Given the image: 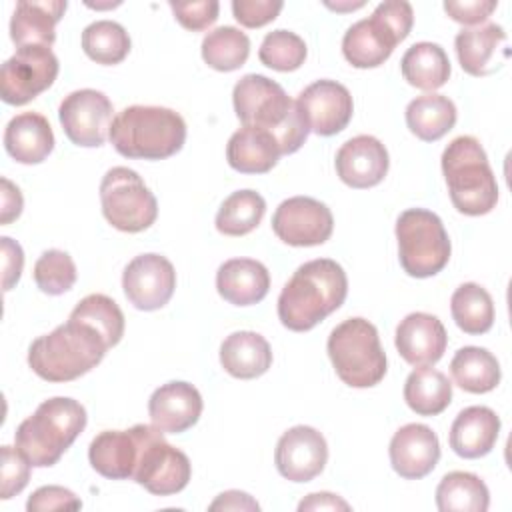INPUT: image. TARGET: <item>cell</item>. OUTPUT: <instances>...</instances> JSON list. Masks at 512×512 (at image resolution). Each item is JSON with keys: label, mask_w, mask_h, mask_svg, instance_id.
I'll list each match as a JSON object with an SVG mask.
<instances>
[{"label": "cell", "mask_w": 512, "mask_h": 512, "mask_svg": "<svg viewBox=\"0 0 512 512\" xmlns=\"http://www.w3.org/2000/svg\"><path fill=\"white\" fill-rule=\"evenodd\" d=\"M220 364L230 376L252 380L268 372L272 366V348L258 332H232L220 344Z\"/></svg>", "instance_id": "29"}, {"label": "cell", "mask_w": 512, "mask_h": 512, "mask_svg": "<svg viewBox=\"0 0 512 512\" xmlns=\"http://www.w3.org/2000/svg\"><path fill=\"white\" fill-rule=\"evenodd\" d=\"M348 294L344 268L332 258H316L296 268L278 296V318L292 332H308L338 310Z\"/></svg>", "instance_id": "1"}, {"label": "cell", "mask_w": 512, "mask_h": 512, "mask_svg": "<svg viewBox=\"0 0 512 512\" xmlns=\"http://www.w3.org/2000/svg\"><path fill=\"white\" fill-rule=\"evenodd\" d=\"M110 142L124 158L164 160L182 150L186 122L172 108L134 104L114 116Z\"/></svg>", "instance_id": "4"}, {"label": "cell", "mask_w": 512, "mask_h": 512, "mask_svg": "<svg viewBox=\"0 0 512 512\" xmlns=\"http://www.w3.org/2000/svg\"><path fill=\"white\" fill-rule=\"evenodd\" d=\"M280 144L268 130L242 126L236 130L226 146L228 164L242 174H266L280 160Z\"/></svg>", "instance_id": "28"}, {"label": "cell", "mask_w": 512, "mask_h": 512, "mask_svg": "<svg viewBox=\"0 0 512 512\" xmlns=\"http://www.w3.org/2000/svg\"><path fill=\"white\" fill-rule=\"evenodd\" d=\"M102 214L120 232H142L156 222L158 202L138 172L110 168L100 182Z\"/></svg>", "instance_id": "10"}, {"label": "cell", "mask_w": 512, "mask_h": 512, "mask_svg": "<svg viewBox=\"0 0 512 512\" xmlns=\"http://www.w3.org/2000/svg\"><path fill=\"white\" fill-rule=\"evenodd\" d=\"M192 476L188 456L164 440V432L146 424L140 458L132 480L150 494L170 496L184 490Z\"/></svg>", "instance_id": "11"}, {"label": "cell", "mask_w": 512, "mask_h": 512, "mask_svg": "<svg viewBox=\"0 0 512 512\" xmlns=\"http://www.w3.org/2000/svg\"><path fill=\"white\" fill-rule=\"evenodd\" d=\"M82 502L80 498L64 488V486H40L32 492V496L26 502L28 512H54V510H80Z\"/></svg>", "instance_id": "44"}, {"label": "cell", "mask_w": 512, "mask_h": 512, "mask_svg": "<svg viewBox=\"0 0 512 512\" xmlns=\"http://www.w3.org/2000/svg\"><path fill=\"white\" fill-rule=\"evenodd\" d=\"M396 350L412 366H434L446 350L444 324L426 312H412L396 328Z\"/></svg>", "instance_id": "23"}, {"label": "cell", "mask_w": 512, "mask_h": 512, "mask_svg": "<svg viewBox=\"0 0 512 512\" xmlns=\"http://www.w3.org/2000/svg\"><path fill=\"white\" fill-rule=\"evenodd\" d=\"M232 102L242 126L272 132L282 154H294L306 142L310 130L296 102L278 82L262 74H246L236 82Z\"/></svg>", "instance_id": "2"}, {"label": "cell", "mask_w": 512, "mask_h": 512, "mask_svg": "<svg viewBox=\"0 0 512 512\" xmlns=\"http://www.w3.org/2000/svg\"><path fill=\"white\" fill-rule=\"evenodd\" d=\"M24 200L22 194L18 190V186H14L8 178H2V224H10L12 220H16L22 212Z\"/></svg>", "instance_id": "48"}, {"label": "cell", "mask_w": 512, "mask_h": 512, "mask_svg": "<svg viewBox=\"0 0 512 512\" xmlns=\"http://www.w3.org/2000/svg\"><path fill=\"white\" fill-rule=\"evenodd\" d=\"M76 276V264L64 250H46L34 264V282L44 294L50 296L68 292L74 286Z\"/></svg>", "instance_id": "41"}, {"label": "cell", "mask_w": 512, "mask_h": 512, "mask_svg": "<svg viewBox=\"0 0 512 512\" xmlns=\"http://www.w3.org/2000/svg\"><path fill=\"white\" fill-rule=\"evenodd\" d=\"M82 50L90 60L104 66L120 64L130 52V36L114 20H96L82 32Z\"/></svg>", "instance_id": "38"}, {"label": "cell", "mask_w": 512, "mask_h": 512, "mask_svg": "<svg viewBox=\"0 0 512 512\" xmlns=\"http://www.w3.org/2000/svg\"><path fill=\"white\" fill-rule=\"evenodd\" d=\"M500 432V418L488 406H468L458 412L450 426V448L460 458H482L486 456Z\"/></svg>", "instance_id": "24"}, {"label": "cell", "mask_w": 512, "mask_h": 512, "mask_svg": "<svg viewBox=\"0 0 512 512\" xmlns=\"http://www.w3.org/2000/svg\"><path fill=\"white\" fill-rule=\"evenodd\" d=\"M58 70L60 64L50 46L16 48L0 70V98L12 106L28 104L54 84Z\"/></svg>", "instance_id": "12"}, {"label": "cell", "mask_w": 512, "mask_h": 512, "mask_svg": "<svg viewBox=\"0 0 512 512\" xmlns=\"http://www.w3.org/2000/svg\"><path fill=\"white\" fill-rule=\"evenodd\" d=\"M506 32L496 22L462 28L454 38L458 62L470 76H488L502 68L508 58Z\"/></svg>", "instance_id": "21"}, {"label": "cell", "mask_w": 512, "mask_h": 512, "mask_svg": "<svg viewBox=\"0 0 512 512\" xmlns=\"http://www.w3.org/2000/svg\"><path fill=\"white\" fill-rule=\"evenodd\" d=\"M210 510H254V512H258L260 506L250 494L240 492V490H228V492H222L210 504Z\"/></svg>", "instance_id": "49"}, {"label": "cell", "mask_w": 512, "mask_h": 512, "mask_svg": "<svg viewBox=\"0 0 512 512\" xmlns=\"http://www.w3.org/2000/svg\"><path fill=\"white\" fill-rule=\"evenodd\" d=\"M336 174L350 188H372L388 174V150L386 146L368 134L346 140L336 152Z\"/></svg>", "instance_id": "19"}, {"label": "cell", "mask_w": 512, "mask_h": 512, "mask_svg": "<svg viewBox=\"0 0 512 512\" xmlns=\"http://www.w3.org/2000/svg\"><path fill=\"white\" fill-rule=\"evenodd\" d=\"M440 512H486L490 506L488 486L472 472H448L436 488Z\"/></svg>", "instance_id": "34"}, {"label": "cell", "mask_w": 512, "mask_h": 512, "mask_svg": "<svg viewBox=\"0 0 512 512\" xmlns=\"http://www.w3.org/2000/svg\"><path fill=\"white\" fill-rule=\"evenodd\" d=\"M202 408L204 402L196 386L182 380L162 384L148 400L152 426L168 434H180L192 428L198 422Z\"/></svg>", "instance_id": "22"}, {"label": "cell", "mask_w": 512, "mask_h": 512, "mask_svg": "<svg viewBox=\"0 0 512 512\" xmlns=\"http://www.w3.org/2000/svg\"><path fill=\"white\" fill-rule=\"evenodd\" d=\"M250 54V38L234 26H218L202 40V60L218 70L232 72L246 64Z\"/></svg>", "instance_id": "36"}, {"label": "cell", "mask_w": 512, "mask_h": 512, "mask_svg": "<svg viewBox=\"0 0 512 512\" xmlns=\"http://www.w3.org/2000/svg\"><path fill=\"white\" fill-rule=\"evenodd\" d=\"M146 424L128 430H104L88 446L90 466L108 480H128L134 476Z\"/></svg>", "instance_id": "18"}, {"label": "cell", "mask_w": 512, "mask_h": 512, "mask_svg": "<svg viewBox=\"0 0 512 512\" xmlns=\"http://www.w3.org/2000/svg\"><path fill=\"white\" fill-rule=\"evenodd\" d=\"M306 54L308 48L304 40L296 32L284 28L268 32L258 50L260 62L278 72L298 70L304 64Z\"/></svg>", "instance_id": "40"}, {"label": "cell", "mask_w": 512, "mask_h": 512, "mask_svg": "<svg viewBox=\"0 0 512 512\" xmlns=\"http://www.w3.org/2000/svg\"><path fill=\"white\" fill-rule=\"evenodd\" d=\"M72 320L90 324L106 340L108 348L116 346L124 336V314L120 306L106 294H88L70 312Z\"/></svg>", "instance_id": "39"}, {"label": "cell", "mask_w": 512, "mask_h": 512, "mask_svg": "<svg viewBox=\"0 0 512 512\" xmlns=\"http://www.w3.org/2000/svg\"><path fill=\"white\" fill-rule=\"evenodd\" d=\"M450 312L456 326L472 336L486 334L494 324L492 296L476 282H464L454 290Z\"/></svg>", "instance_id": "35"}, {"label": "cell", "mask_w": 512, "mask_h": 512, "mask_svg": "<svg viewBox=\"0 0 512 512\" xmlns=\"http://www.w3.org/2000/svg\"><path fill=\"white\" fill-rule=\"evenodd\" d=\"M328 460V444L312 426H292L286 430L274 450V464L290 482H310L316 478Z\"/></svg>", "instance_id": "17"}, {"label": "cell", "mask_w": 512, "mask_h": 512, "mask_svg": "<svg viewBox=\"0 0 512 512\" xmlns=\"http://www.w3.org/2000/svg\"><path fill=\"white\" fill-rule=\"evenodd\" d=\"M456 124V106L444 94H422L406 106V126L410 132L424 140L436 142L448 134Z\"/></svg>", "instance_id": "31"}, {"label": "cell", "mask_w": 512, "mask_h": 512, "mask_svg": "<svg viewBox=\"0 0 512 512\" xmlns=\"http://www.w3.org/2000/svg\"><path fill=\"white\" fill-rule=\"evenodd\" d=\"M404 400L416 414L436 416L450 406L452 384L440 370L422 366L408 374L404 384Z\"/></svg>", "instance_id": "33"}, {"label": "cell", "mask_w": 512, "mask_h": 512, "mask_svg": "<svg viewBox=\"0 0 512 512\" xmlns=\"http://www.w3.org/2000/svg\"><path fill=\"white\" fill-rule=\"evenodd\" d=\"M450 372L454 382L470 394H486L500 384V362L496 356L480 346L460 348L452 362Z\"/></svg>", "instance_id": "32"}, {"label": "cell", "mask_w": 512, "mask_h": 512, "mask_svg": "<svg viewBox=\"0 0 512 512\" xmlns=\"http://www.w3.org/2000/svg\"><path fill=\"white\" fill-rule=\"evenodd\" d=\"M106 350L108 344L96 328L68 318L30 344L28 366L46 382H70L96 368Z\"/></svg>", "instance_id": "3"}, {"label": "cell", "mask_w": 512, "mask_h": 512, "mask_svg": "<svg viewBox=\"0 0 512 512\" xmlns=\"http://www.w3.org/2000/svg\"><path fill=\"white\" fill-rule=\"evenodd\" d=\"M272 230L288 246H318L332 236L334 218L324 202L310 196H292L278 204Z\"/></svg>", "instance_id": "14"}, {"label": "cell", "mask_w": 512, "mask_h": 512, "mask_svg": "<svg viewBox=\"0 0 512 512\" xmlns=\"http://www.w3.org/2000/svg\"><path fill=\"white\" fill-rule=\"evenodd\" d=\"M84 406L66 396L44 400L32 416L16 428V448L36 468L54 466L86 428Z\"/></svg>", "instance_id": "5"}, {"label": "cell", "mask_w": 512, "mask_h": 512, "mask_svg": "<svg viewBox=\"0 0 512 512\" xmlns=\"http://www.w3.org/2000/svg\"><path fill=\"white\" fill-rule=\"evenodd\" d=\"M282 6L284 4L280 0H234L232 14L242 26L260 28L272 22L280 14Z\"/></svg>", "instance_id": "45"}, {"label": "cell", "mask_w": 512, "mask_h": 512, "mask_svg": "<svg viewBox=\"0 0 512 512\" xmlns=\"http://www.w3.org/2000/svg\"><path fill=\"white\" fill-rule=\"evenodd\" d=\"M442 174L450 200L460 214L482 216L496 208V176L482 144L474 136H458L444 148Z\"/></svg>", "instance_id": "6"}, {"label": "cell", "mask_w": 512, "mask_h": 512, "mask_svg": "<svg viewBox=\"0 0 512 512\" xmlns=\"http://www.w3.org/2000/svg\"><path fill=\"white\" fill-rule=\"evenodd\" d=\"M176 288V270L162 254H140L122 272V290L128 302L144 312L166 306Z\"/></svg>", "instance_id": "15"}, {"label": "cell", "mask_w": 512, "mask_h": 512, "mask_svg": "<svg viewBox=\"0 0 512 512\" xmlns=\"http://www.w3.org/2000/svg\"><path fill=\"white\" fill-rule=\"evenodd\" d=\"M294 102L308 130L318 136H334L342 132L354 112L350 90L336 80L312 82Z\"/></svg>", "instance_id": "16"}, {"label": "cell", "mask_w": 512, "mask_h": 512, "mask_svg": "<svg viewBox=\"0 0 512 512\" xmlns=\"http://www.w3.org/2000/svg\"><path fill=\"white\" fill-rule=\"evenodd\" d=\"M30 468L32 464L28 462V458L12 446H2V488H0V496L4 500L16 496L18 492H22L30 480Z\"/></svg>", "instance_id": "42"}, {"label": "cell", "mask_w": 512, "mask_h": 512, "mask_svg": "<svg viewBox=\"0 0 512 512\" xmlns=\"http://www.w3.org/2000/svg\"><path fill=\"white\" fill-rule=\"evenodd\" d=\"M298 510L300 512H304V510H350V504L332 492H314V494H308L298 504Z\"/></svg>", "instance_id": "50"}, {"label": "cell", "mask_w": 512, "mask_h": 512, "mask_svg": "<svg viewBox=\"0 0 512 512\" xmlns=\"http://www.w3.org/2000/svg\"><path fill=\"white\" fill-rule=\"evenodd\" d=\"M112 102L108 96L94 88L70 92L58 108V120L64 134L76 146L96 148L110 138Z\"/></svg>", "instance_id": "13"}, {"label": "cell", "mask_w": 512, "mask_h": 512, "mask_svg": "<svg viewBox=\"0 0 512 512\" xmlns=\"http://www.w3.org/2000/svg\"><path fill=\"white\" fill-rule=\"evenodd\" d=\"M326 6L328 8H332V10H356V8H362L364 6V2H346V4H330V2H326Z\"/></svg>", "instance_id": "51"}, {"label": "cell", "mask_w": 512, "mask_h": 512, "mask_svg": "<svg viewBox=\"0 0 512 512\" xmlns=\"http://www.w3.org/2000/svg\"><path fill=\"white\" fill-rule=\"evenodd\" d=\"M400 266L408 276L430 278L450 260V238L438 214L408 208L396 220Z\"/></svg>", "instance_id": "9"}, {"label": "cell", "mask_w": 512, "mask_h": 512, "mask_svg": "<svg viewBox=\"0 0 512 512\" xmlns=\"http://www.w3.org/2000/svg\"><path fill=\"white\" fill-rule=\"evenodd\" d=\"M400 70L410 86L434 92L448 82L452 68L448 54L440 44L416 42L404 52Z\"/></svg>", "instance_id": "30"}, {"label": "cell", "mask_w": 512, "mask_h": 512, "mask_svg": "<svg viewBox=\"0 0 512 512\" xmlns=\"http://www.w3.org/2000/svg\"><path fill=\"white\" fill-rule=\"evenodd\" d=\"M170 8L174 12V18L180 22V26L192 32H200L212 26L220 12V4L216 0L170 2Z\"/></svg>", "instance_id": "43"}, {"label": "cell", "mask_w": 512, "mask_h": 512, "mask_svg": "<svg viewBox=\"0 0 512 512\" xmlns=\"http://www.w3.org/2000/svg\"><path fill=\"white\" fill-rule=\"evenodd\" d=\"M264 212L266 202L258 192L236 190L220 204L214 224L224 236H244L260 224Z\"/></svg>", "instance_id": "37"}, {"label": "cell", "mask_w": 512, "mask_h": 512, "mask_svg": "<svg viewBox=\"0 0 512 512\" xmlns=\"http://www.w3.org/2000/svg\"><path fill=\"white\" fill-rule=\"evenodd\" d=\"M390 464L406 480L428 476L440 460V442L436 432L426 424H406L390 440Z\"/></svg>", "instance_id": "20"}, {"label": "cell", "mask_w": 512, "mask_h": 512, "mask_svg": "<svg viewBox=\"0 0 512 512\" xmlns=\"http://www.w3.org/2000/svg\"><path fill=\"white\" fill-rule=\"evenodd\" d=\"M64 0H22L10 18V38L16 48L42 44L52 46L56 40V24L66 12Z\"/></svg>", "instance_id": "26"}, {"label": "cell", "mask_w": 512, "mask_h": 512, "mask_svg": "<svg viewBox=\"0 0 512 512\" xmlns=\"http://www.w3.org/2000/svg\"><path fill=\"white\" fill-rule=\"evenodd\" d=\"M4 148L20 164H40L54 150V132L38 112L16 114L4 130Z\"/></svg>", "instance_id": "27"}, {"label": "cell", "mask_w": 512, "mask_h": 512, "mask_svg": "<svg viewBox=\"0 0 512 512\" xmlns=\"http://www.w3.org/2000/svg\"><path fill=\"white\" fill-rule=\"evenodd\" d=\"M216 290L234 306L258 304L270 290L268 268L252 258H230L216 272Z\"/></svg>", "instance_id": "25"}, {"label": "cell", "mask_w": 512, "mask_h": 512, "mask_svg": "<svg viewBox=\"0 0 512 512\" xmlns=\"http://www.w3.org/2000/svg\"><path fill=\"white\" fill-rule=\"evenodd\" d=\"M498 2L494 0H464V2H444L446 14L464 26L484 22L494 10Z\"/></svg>", "instance_id": "46"}, {"label": "cell", "mask_w": 512, "mask_h": 512, "mask_svg": "<svg viewBox=\"0 0 512 512\" xmlns=\"http://www.w3.org/2000/svg\"><path fill=\"white\" fill-rule=\"evenodd\" d=\"M330 362L338 378L352 388L376 386L386 376V354L378 330L366 318H348L328 336Z\"/></svg>", "instance_id": "8"}, {"label": "cell", "mask_w": 512, "mask_h": 512, "mask_svg": "<svg viewBox=\"0 0 512 512\" xmlns=\"http://www.w3.org/2000/svg\"><path fill=\"white\" fill-rule=\"evenodd\" d=\"M0 240H2V272H4L2 288L8 292L20 280V274L24 268V252L20 244L8 236H2Z\"/></svg>", "instance_id": "47"}, {"label": "cell", "mask_w": 512, "mask_h": 512, "mask_svg": "<svg viewBox=\"0 0 512 512\" xmlns=\"http://www.w3.org/2000/svg\"><path fill=\"white\" fill-rule=\"evenodd\" d=\"M414 10L406 0L380 2L370 18L352 24L342 38V54L354 68L384 64L412 30Z\"/></svg>", "instance_id": "7"}]
</instances>
